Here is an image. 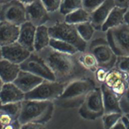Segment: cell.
I'll return each instance as SVG.
<instances>
[{
  "label": "cell",
  "mask_w": 129,
  "mask_h": 129,
  "mask_svg": "<svg viewBox=\"0 0 129 129\" xmlns=\"http://www.w3.org/2000/svg\"><path fill=\"white\" fill-rule=\"evenodd\" d=\"M110 129H126L121 118Z\"/></svg>",
  "instance_id": "38"
},
{
  "label": "cell",
  "mask_w": 129,
  "mask_h": 129,
  "mask_svg": "<svg viewBox=\"0 0 129 129\" xmlns=\"http://www.w3.org/2000/svg\"><path fill=\"white\" fill-rule=\"evenodd\" d=\"M3 59V53H2V47L0 46V61Z\"/></svg>",
  "instance_id": "44"
},
{
  "label": "cell",
  "mask_w": 129,
  "mask_h": 129,
  "mask_svg": "<svg viewBox=\"0 0 129 129\" xmlns=\"http://www.w3.org/2000/svg\"><path fill=\"white\" fill-rule=\"evenodd\" d=\"M21 3H22L25 6L30 5V4L34 3L36 0H18Z\"/></svg>",
  "instance_id": "40"
},
{
  "label": "cell",
  "mask_w": 129,
  "mask_h": 129,
  "mask_svg": "<svg viewBox=\"0 0 129 129\" xmlns=\"http://www.w3.org/2000/svg\"><path fill=\"white\" fill-rule=\"evenodd\" d=\"M50 38L48 27L45 26L36 27L34 44V52H39L48 47Z\"/></svg>",
  "instance_id": "22"
},
{
  "label": "cell",
  "mask_w": 129,
  "mask_h": 129,
  "mask_svg": "<svg viewBox=\"0 0 129 129\" xmlns=\"http://www.w3.org/2000/svg\"><path fill=\"white\" fill-rule=\"evenodd\" d=\"M36 26L29 21L20 26L18 41L30 52H34V44Z\"/></svg>",
  "instance_id": "16"
},
{
  "label": "cell",
  "mask_w": 129,
  "mask_h": 129,
  "mask_svg": "<svg viewBox=\"0 0 129 129\" xmlns=\"http://www.w3.org/2000/svg\"><path fill=\"white\" fill-rule=\"evenodd\" d=\"M125 22L129 25V10H128L125 16Z\"/></svg>",
  "instance_id": "41"
},
{
  "label": "cell",
  "mask_w": 129,
  "mask_h": 129,
  "mask_svg": "<svg viewBox=\"0 0 129 129\" xmlns=\"http://www.w3.org/2000/svg\"><path fill=\"white\" fill-rule=\"evenodd\" d=\"M31 53L18 41L2 47L3 59L18 65L23 63Z\"/></svg>",
  "instance_id": "13"
},
{
  "label": "cell",
  "mask_w": 129,
  "mask_h": 129,
  "mask_svg": "<svg viewBox=\"0 0 129 129\" xmlns=\"http://www.w3.org/2000/svg\"><path fill=\"white\" fill-rule=\"evenodd\" d=\"M2 6L0 5V14H1V9H2ZM0 21H1V19H0Z\"/></svg>",
  "instance_id": "49"
},
{
  "label": "cell",
  "mask_w": 129,
  "mask_h": 129,
  "mask_svg": "<svg viewBox=\"0 0 129 129\" xmlns=\"http://www.w3.org/2000/svg\"><path fill=\"white\" fill-rule=\"evenodd\" d=\"M1 21L20 26L27 21L26 6L18 0H13L2 6Z\"/></svg>",
  "instance_id": "11"
},
{
  "label": "cell",
  "mask_w": 129,
  "mask_h": 129,
  "mask_svg": "<svg viewBox=\"0 0 129 129\" xmlns=\"http://www.w3.org/2000/svg\"><path fill=\"white\" fill-rule=\"evenodd\" d=\"M67 84L57 81L44 80L25 95V100L55 101L62 93Z\"/></svg>",
  "instance_id": "8"
},
{
  "label": "cell",
  "mask_w": 129,
  "mask_h": 129,
  "mask_svg": "<svg viewBox=\"0 0 129 129\" xmlns=\"http://www.w3.org/2000/svg\"><path fill=\"white\" fill-rule=\"evenodd\" d=\"M47 10L51 13L59 11L61 0H41Z\"/></svg>",
  "instance_id": "33"
},
{
  "label": "cell",
  "mask_w": 129,
  "mask_h": 129,
  "mask_svg": "<svg viewBox=\"0 0 129 129\" xmlns=\"http://www.w3.org/2000/svg\"><path fill=\"white\" fill-rule=\"evenodd\" d=\"M20 70V65L5 59L0 61V77L4 83L13 82Z\"/></svg>",
  "instance_id": "21"
},
{
  "label": "cell",
  "mask_w": 129,
  "mask_h": 129,
  "mask_svg": "<svg viewBox=\"0 0 129 129\" xmlns=\"http://www.w3.org/2000/svg\"><path fill=\"white\" fill-rule=\"evenodd\" d=\"M37 53L44 60L52 72L55 81L58 82L67 84L73 80L90 76L92 73L80 64L77 54L61 53L49 46Z\"/></svg>",
  "instance_id": "1"
},
{
  "label": "cell",
  "mask_w": 129,
  "mask_h": 129,
  "mask_svg": "<svg viewBox=\"0 0 129 129\" xmlns=\"http://www.w3.org/2000/svg\"><path fill=\"white\" fill-rule=\"evenodd\" d=\"M22 108V101L3 104L1 110L10 115L14 120H18Z\"/></svg>",
  "instance_id": "28"
},
{
  "label": "cell",
  "mask_w": 129,
  "mask_h": 129,
  "mask_svg": "<svg viewBox=\"0 0 129 129\" xmlns=\"http://www.w3.org/2000/svg\"><path fill=\"white\" fill-rule=\"evenodd\" d=\"M77 58L81 66L92 73H93L99 67L97 60L94 55L88 51L78 52Z\"/></svg>",
  "instance_id": "23"
},
{
  "label": "cell",
  "mask_w": 129,
  "mask_h": 129,
  "mask_svg": "<svg viewBox=\"0 0 129 129\" xmlns=\"http://www.w3.org/2000/svg\"><path fill=\"white\" fill-rule=\"evenodd\" d=\"M14 129H21V124L19 123V121L17 123V124H16V126H15Z\"/></svg>",
  "instance_id": "45"
},
{
  "label": "cell",
  "mask_w": 129,
  "mask_h": 129,
  "mask_svg": "<svg viewBox=\"0 0 129 129\" xmlns=\"http://www.w3.org/2000/svg\"><path fill=\"white\" fill-rule=\"evenodd\" d=\"M90 76L67 83L62 93L55 101L63 107H80L88 94L96 87L95 81Z\"/></svg>",
  "instance_id": "2"
},
{
  "label": "cell",
  "mask_w": 129,
  "mask_h": 129,
  "mask_svg": "<svg viewBox=\"0 0 129 129\" xmlns=\"http://www.w3.org/2000/svg\"><path fill=\"white\" fill-rule=\"evenodd\" d=\"M4 82L3 81V80H2V79L1 78V77H0V91L1 90V89H2V88H3V85H4Z\"/></svg>",
  "instance_id": "43"
},
{
  "label": "cell",
  "mask_w": 129,
  "mask_h": 129,
  "mask_svg": "<svg viewBox=\"0 0 129 129\" xmlns=\"http://www.w3.org/2000/svg\"><path fill=\"white\" fill-rule=\"evenodd\" d=\"M127 9L115 6L104 23L101 30L106 32L110 29L125 23V16Z\"/></svg>",
  "instance_id": "20"
},
{
  "label": "cell",
  "mask_w": 129,
  "mask_h": 129,
  "mask_svg": "<svg viewBox=\"0 0 129 129\" xmlns=\"http://www.w3.org/2000/svg\"><path fill=\"white\" fill-rule=\"evenodd\" d=\"M128 10H129V7H128V9H127Z\"/></svg>",
  "instance_id": "50"
},
{
  "label": "cell",
  "mask_w": 129,
  "mask_h": 129,
  "mask_svg": "<svg viewBox=\"0 0 129 129\" xmlns=\"http://www.w3.org/2000/svg\"><path fill=\"white\" fill-rule=\"evenodd\" d=\"M76 27L81 38L87 43L93 38L97 31L90 21L76 25Z\"/></svg>",
  "instance_id": "26"
},
{
  "label": "cell",
  "mask_w": 129,
  "mask_h": 129,
  "mask_svg": "<svg viewBox=\"0 0 129 129\" xmlns=\"http://www.w3.org/2000/svg\"><path fill=\"white\" fill-rule=\"evenodd\" d=\"M106 0H82V7L90 13L99 8Z\"/></svg>",
  "instance_id": "30"
},
{
  "label": "cell",
  "mask_w": 129,
  "mask_h": 129,
  "mask_svg": "<svg viewBox=\"0 0 129 129\" xmlns=\"http://www.w3.org/2000/svg\"><path fill=\"white\" fill-rule=\"evenodd\" d=\"M13 0H0V5L2 6H3L10 2H11Z\"/></svg>",
  "instance_id": "42"
},
{
  "label": "cell",
  "mask_w": 129,
  "mask_h": 129,
  "mask_svg": "<svg viewBox=\"0 0 129 129\" xmlns=\"http://www.w3.org/2000/svg\"><path fill=\"white\" fill-rule=\"evenodd\" d=\"M49 46L57 51L64 53L76 54L79 52L72 45L58 39L51 38Z\"/></svg>",
  "instance_id": "25"
},
{
  "label": "cell",
  "mask_w": 129,
  "mask_h": 129,
  "mask_svg": "<svg viewBox=\"0 0 129 129\" xmlns=\"http://www.w3.org/2000/svg\"><path fill=\"white\" fill-rule=\"evenodd\" d=\"M21 129H46L44 124L28 122L21 125Z\"/></svg>",
  "instance_id": "36"
},
{
  "label": "cell",
  "mask_w": 129,
  "mask_h": 129,
  "mask_svg": "<svg viewBox=\"0 0 129 129\" xmlns=\"http://www.w3.org/2000/svg\"><path fill=\"white\" fill-rule=\"evenodd\" d=\"M119 104L122 114H129V89L120 97Z\"/></svg>",
  "instance_id": "32"
},
{
  "label": "cell",
  "mask_w": 129,
  "mask_h": 129,
  "mask_svg": "<svg viewBox=\"0 0 129 129\" xmlns=\"http://www.w3.org/2000/svg\"><path fill=\"white\" fill-rule=\"evenodd\" d=\"M2 105H3V104H2V102H1V100H0V111H1V109H2Z\"/></svg>",
  "instance_id": "47"
},
{
  "label": "cell",
  "mask_w": 129,
  "mask_h": 129,
  "mask_svg": "<svg viewBox=\"0 0 129 129\" xmlns=\"http://www.w3.org/2000/svg\"><path fill=\"white\" fill-rule=\"evenodd\" d=\"M128 119H129V114H126V115H124Z\"/></svg>",
  "instance_id": "48"
},
{
  "label": "cell",
  "mask_w": 129,
  "mask_h": 129,
  "mask_svg": "<svg viewBox=\"0 0 129 129\" xmlns=\"http://www.w3.org/2000/svg\"><path fill=\"white\" fill-rule=\"evenodd\" d=\"M127 84H128V87L129 89V73H128V77H127Z\"/></svg>",
  "instance_id": "46"
},
{
  "label": "cell",
  "mask_w": 129,
  "mask_h": 129,
  "mask_svg": "<svg viewBox=\"0 0 129 129\" xmlns=\"http://www.w3.org/2000/svg\"><path fill=\"white\" fill-rule=\"evenodd\" d=\"M79 115L84 119L93 120L104 114L102 94L100 87H96L90 92L79 107Z\"/></svg>",
  "instance_id": "7"
},
{
  "label": "cell",
  "mask_w": 129,
  "mask_h": 129,
  "mask_svg": "<svg viewBox=\"0 0 129 129\" xmlns=\"http://www.w3.org/2000/svg\"><path fill=\"white\" fill-rule=\"evenodd\" d=\"M100 87L102 94L104 113L113 112L122 113L120 107L119 97L104 83L100 84Z\"/></svg>",
  "instance_id": "18"
},
{
  "label": "cell",
  "mask_w": 129,
  "mask_h": 129,
  "mask_svg": "<svg viewBox=\"0 0 129 129\" xmlns=\"http://www.w3.org/2000/svg\"><path fill=\"white\" fill-rule=\"evenodd\" d=\"M86 51L94 55L99 66L108 69L115 67L117 57L109 43L106 32L97 30L93 38L87 43Z\"/></svg>",
  "instance_id": "4"
},
{
  "label": "cell",
  "mask_w": 129,
  "mask_h": 129,
  "mask_svg": "<svg viewBox=\"0 0 129 129\" xmlns=\"http://www.w3.org/2000/svg\"><path fill=\"white\" fill-rule=\"evenodd\" d=\"M14 120L10 115L6 112L1 110L0 111V123L4 126L11 123Z\"/></svg>",
  "instance_id": "35"
},
{
  "label": "cell",
  "mask_w": 129,
  "mask_h": 129,
  "mask_svg": "<svg viewBox=\"0 0 129 129\" xmlns=\"http://www.w3.org/2000/svg\"><path fill=\"white\" fill-rule=\"evenodd\" d=\"M107 39L117 57L129 56V25L125 22L106 32Z\"/></svg>",
  "instance_id": "9"
},
{
  "label": "cell",
  "mask_w": 129,
  "mask_h": 129,
  "mask_svg": "<svg viewBox=\"0 0 129 129\" xmlns=\"http://www.w3.org/2000/svg\"><path fill=\"white\" fill-rule=\"evenodd\" d=\"M25 95L13 82L5 83L0 91V100L3 104L21 102L25 100Z\"/></svg>",
  "instance_id": "17"
},
{
  "label": "cell",
  "mask_w": 129,
  "mask_h": 129,
  "mask_svg": "<svg viewBox=\"0 0 129 129\" xmlns=\"http://www.w3.org/2000/svg\"><path fill=\"white\" fill-rule=\"evenodd\" d=\"M115 67L124 72L129 73V56L117 57Z\"/></svg>",
  "instance_id": "31"
},
{
  "label": "cell",
  "mask_w": 129,
  "mask_h": 129,
  "mask_svg": "<svg viewBox=\"0 0 129 129\" xmlns=\"http://www.w3.org/2000/svg\"><path fill=\"white\" fill-rule=\"evenodd\" d=\"M127 77L128 73L114 67L109 70L103 83L120 98L128 89Z\"/></svg>",
  "instance_id": "12"
},
{
  "label": "cell",
  "mask_w": 129,
  "mask_h": 129,
  "mask_svg": "<svg viewBox=\"0 0 129 129\" xmlns=\"http://www.w3.org/2000/svg\"><path fill=\"white\" fill-rule=\"evenodd\" d=\"M82 8V0H61L59 12L64 16Z\"/></svg>",
  "instance_id": "27"
},
{
  "label": "cell",
  "mask_w": 129,
  "mask_h": 129,
  "mask_svg": "<svg viewBox=\"0 0 129 129\" xmlns=\"http://www.w3.org/2000/svg\"><path fill=\"white\" fill-rule=\"evenodd\" d=\"M20 66L21 70L31 72L44 80L55 81L51 69L44 60L36 52H32Z\"/></svg>",
  "instance_id": "10"
},
{
  "label": "cell",
  "mask_w": 129,
  "mask_h": 129,
  "mask_svg": "<svg viewBox=\"0 0 129 129\" xmlns=\"http://www.w3.org/2000/svg\"><path fill=\"white\" fill-rule=\"evenodd\" d=\"M54 109V102L52 101L24 100L18 119L22 125L28 122L45 124L52 118Z\"/></svg>",
  "instance_id": "3"
},
{
  "label": "cell",
  "mask_w": 129,
  "mask_h": 129,
  "mask_svg": "<svg viewBox=\"0 0 129 129\" xmlns=\"http://www.w3.org/2000/svg\"><path fill=\"white\" fill-rule=\"evenodd\" d=\"M109 70L105 67L99 66L93 73L95 80L100 84L103 83Z\"/></svg>",
  "instance_id": "34"
},
{
  "label": "cell",
  "mask_w": 129,
  "mask_h": 129,
  "mask_svg": "<svg viewBox=\"0 0 129 129\" xmlns=\"http://www.w3.org/2000/svg\"><path fill=\"white\" fill-rule=\"evenodd\" d=\"M121 119L125 125L126 129H129V119L124 115H122Z\"/></svg>",
  "instance_id": "39"
},
{
  "label": "cell",
  "mask_w": 129,
  "mask_h": 129,
  "mask_svg": "<svg viewBox=\"0 0 129 129\" xmlns=\"http://www.w3.org/2000/svg\"><path fill=\"white\" fill-rule=\"evenodd\" d=\"M20 26L6 21H0V46L3 47L18 41Z\"/></svg>",
  "instance_id": "19"
},
{
  "label": "cell",
  "mask_w": 129,
  "mask_h": 129,
  "mask_svg": "<svg viewBox=\"0 0 129 129\" xmlns=\"http://www.w3.org/2000/svg\"><path fill=\"white\" fill-rule=\"evenodd\" d=\"M115 6L128 9L129 7V0H113Z\"/></svg>",
  "instance_id": "37"
},
{
  "label": "cell",
  "mask_w": 129,
  "mask_h": 129,
  "mask_svg": "<svg viewBox=\"0 0 129 129\" xmlns=\"http://www.w3.org/2000/svg\"><path fill=\"white\" fill-rule=\"evenodd\" d=\"M115 6L113 0H106L99 8L90 13V21L96 30H101L104 23Z\"/></svg>",
  "instance_id": "15"
},
{
  "label": "cell",
  "mask_w": 129,
  "mask_h": 129,
  "mask_svg": "<svg viewBox=\"0 0 129 129\" xmlns=\"http://www.w3.org/2000/svg\"><path fill=\"white\" fill-rule=\"evenodd\" d=\"M44 80L43 78L31 72L21 69L13 82L26 94L33 90Z\"/></svg>",
  "instance_id": "14"
},
{
  "label": "cell",
  "mask_w": 129,
  "mask_h": 129,
  "mask_svg": "<svg viewBox=\"0 0 129 129\" xmlns=\"http://www.w3.org/2000/svg\"><path fill=\"white\" fill-rule=\"evenodd\" d=\"M48 30L51 38L65 41L72 45L79 52L86 50L87 43L80 36L76 25L63 21L49 27Z\"/></svg>",
  "instance_id": "6"
},
{
  "label": "cell",
  "mask_w": 129,
  "mask_h": 129,
  "mask_svg": "<svg viewBox=\"0 0 129 129\" xmlns=\"http://www.w3.org/2000/svg\"><path fill=\"white\" fill-rule=\"evenodd\" d=\"M120 113H104L101 117L104 129H110L122 116Z\"/></svg>",
  "instance_id": "29"
},
{
  "label": "cell",
  "mask_w": 129,
  "mask_h": 129,
  "mask_svg": "<svg viewBox=\"0 0 129 129\" xmlns=\"http://www.w3.org/2000/svg\"><path fill=\"white\" fill-rule=\"evenodd\" d=\"M90 13L83 8L79 9L64 17V21L67 23L77 25L90 21Z\"/></svg>",
  "instance_id": "24"
},
{
  "label": "cell",
  "mask_w": 129,
  "mask_h": 129,
  "mask_svg": "<svg viewBox=\"0 0 129 129\" xmlns=\"http://www.w3.org/2000/svg\"><path fill=\"white\" fill-rule=\"evenodd\" d=\"M27 21L36 27L45 26L50 27L55 24L64 21V16L59 11L51 13L47 10L41 0L26 6Z\"/></svg>",
  "instance_id": "5"
}]
</instances>
